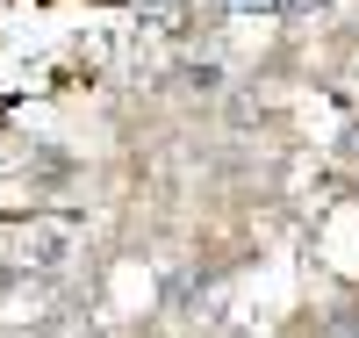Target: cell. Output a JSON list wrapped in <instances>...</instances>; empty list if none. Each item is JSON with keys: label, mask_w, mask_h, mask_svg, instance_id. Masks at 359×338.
Returning a JSON list of instances; mask_svg holds the SVG:
<instances>
[{"label": "cell", "mask_w": 359, "mask_h": 338, "mask_svg": "<svg viewBox=\"0 0 359 338\" xmlns=\"http://www.w3.org/2000/svg\"><path fill=\"white\" fill-rule=\"evenodd\" d=\"M316 338H359V310H331Z\"/></svg>", "instance_id": "obj_1"}, {"label": "cell", "mask_w": 359, "mask_h": 338, "mask_svg": "<svg viewBox=\"0 0 359 338\" xmlns=\"http://www.w3.org/2000/svg\"><path fill=\"white\" fill-rule=\"evenodd\" d=\"M165 295H172V310H201V302H194V273H172Z\"/></svg>", "instance_id": "obj_2"}, {"label": "cell", "mask_w": 359, "mask_h": 338, "mask_svg": "<svg viewBox=\"0 0 359 338\" xmlns=\"http://www.w3.org/2000/svg\"><path fill=\"white\" fill-rule=\"evenodd\" d=\"M323 8H331V0H280L287 22H309V15H323Z\"/></svg>", "instance_id": "obj_3"}, {"label": "cell", "mask_w": 359, "mask_h": 338, "mask_svg": "<svg viewBox=\"0 0 359 338\" xmlns=\"http://www.w3.org/2000/svg\"><path fill=\"white\" fill-rule=\"evenodd\" d=\"M187 86H201V94H216V86H223V72H216V65H187Z\"/></svg>", "instance_id": "obj_4"}, {"label": "cell", "mask_w": 359, "mask_h": 338, "mask_svg": "<svg viewBox=\"0 0 359 338\" xmlns=\"http://www.w3.org/2000/svg\"><path fill=\"white\" fill-rule=\"evenodd\" d=\"M237 15H280V0H237Z\"/></svg>", "instance_id": "obj_5"}, {"label": "cell", "mask_w": 359, "mask_h": 338, "mask_svg": "<svg viewBox=\"0 0 359 338\" xmlns=\"http://www.w3.org/2000/svg\"><path fill=\"white\" fill-rule=\"evenodd\" d=\"M338 151H345V159H359V122H352V130L338 137Z\"/></svg>", "instance_id": "obj_6"}]
</instances>
